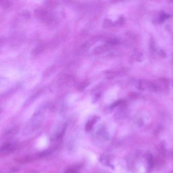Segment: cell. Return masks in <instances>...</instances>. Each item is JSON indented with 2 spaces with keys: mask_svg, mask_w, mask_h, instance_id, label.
<instances>
[{
  "mask_svg": "<svg viewBox=\"0 0 173 173\" xmlns=\"http://www.w3.org/2000/svg\"><path fill=\"white\" fill-rule=\"evenodd\" d=\"M35 16L37 19L41 20L43 23L49 27H55L57 24V19L53 12L45 9H37L34 12Z\"/></svg>",
  "mask_w": 173,
  "mask_h": 173,
  "instance_id": "6da1fadb",
  "label": "cell"
},
{
  "mask_svg": "<svg viewBox=\"0 0 173 173\" xmlns=\"http://www.w3.org/2000/svg\"><path fill=\"white\" fill-rule=\"evenodd\" d=\"M45 107H42L40 108V109H39L37 112H36L35 114L32 116V117L31 118V120L30 121L29 124H28V127L27 126L25 129H27L28 131L33 132L37 128H39V126H40L42 123L43 119V117H44V114H45Z\"/></svg>",
  "mask_w": 173,
  "mask_h": 173,
  "instance_id": "7a4b0ae2",
  "label": "cell"
},
{
  "mask_svg": "<svg viewBox=\"0 0 173 173\" xmlns=\"http://www.w3.org/2000/svg\"><path fill=\"white\" fill-rule=\"evenodd\" d=\"M49 151H44V152H41L39 154H37L29 155V156H25L18 158L15 160H16V162H18V163L27 164V163H30V162L37 160L42 157H44V156H47L48 154H49Z\"/></svg>",
  "mask_w": 173,
  "mask_h": 173,
  "instance_id": "3957f363",
  "label": "cell"
},
{
  "mask_svg": "<svg viewBox=\"0 0 173 173\" xmlns=\"http://www.w3.org/2000/svg\"><path fill=\"white\" fill-rule=\"evenodd\" d=\"M17 146L14 143H7L3 145L0 150V153L2 156H7L10 153H12L13 151L16 149Z\"/></svg>",
  "mask_w": 173,
  "mask_h": 173,
  "instance_id": "277c9868",
  "label": "cell"
},
{
  "mask_svg": "<svg viewBox=\"0 0 173 173\" xmlns=\"http://www.w3.org/2000/svg\"><path fill=\"white\" fill-rule=\"evenodd\" d=\"M49 49V46L48 43H44V44H40L37 45L36 48H34L31 52V56L32 57H37V56H39L43 52H44L45 50Z\"/></svg>",
  "mask_w": 173,
  "mask_h": 173,
  "instance_id": "5b68a950",
  "label": "cell"
},
{
  "mask_svg": "<svg viewBox=\"0 0 173 173\" xmlns=\"http://www.w3.org/2000/svg\"><path fill=\"white\" fill-rule=\"evenodd\" d=\"M111 45H112L110 44V43H107L106 44H103V45L97 46L93 50V53L95 54V55H100V54H102L103 53L106 52L108 50L110 49Z\"/></svg>",
  "mask_w": 173,
  "mask_h": 173,
  "instance_id": "8992f818",
  "label": "cell"
},
{
  "mask_svg": "<svg viewBox=\"0 0 173 173\" xmlns=\"http://www.w3.org/2000/svg\"><path fill=\"white\" fill-rule=\"evenodd\" d=\"M95 40H93V39H91V40H89V41H86V42H85L84 43H82L81 45H80L78 47V48L77 49V52L81 53H84L86 51H87V50L91 48V47L95 43Z\"/></svg>",
  "mask_w": 173,
  "mask_h": 173,
  "instance_id": "52a82bcc",
  "label": "cell"
},
{
  "mask_svg": "<svg viewBox=\"0 0 173 173\" xmlns=\"http://www.w3.org/2000/svg\"><path fill=\"white\" fill-rule=\"evenodd\" d=\"M74 81V78L71 75H64L60 78V83L61 85H68L73 83Z\"/></svg>",
  "mask_w": 173,
  "mask_h": 173,
  "instance_id": "ba28073f",
  "label": "cell"
},
{
  "mask_svg": "<svg viewBox=\"0 0 173 173\" xmlns=\"http://www.w3.org/2000/svg\"><path fill=\"white\" fill-rule=\"evenodd\" d=\"M31 16V14L27 10L23 11V12H20L19 15L16 16V20L19 22H23L28 20Z\"/></svg>",
  "mask_w": 173,
  "mask_h": 173,
  "instance_id": "9c48e42d",
  "label": "cell"
},
{
  "mask_svg": "<svg viewBox=\"0 0 173 173\" xmlns=\"http://www.w3.org/2000/svg\"><path fill=\"white\" fill-rule=\"evenodd\" d=\"M2 8L4 10H8L12 6V3L10 0H0Z\"/></svg>",
  "mask_w": 173,
  "mask_h": 173,
  "instance_id": "30bf717a",
  "label": "cell"
},
{
  "mask_svg": "<svg viewBox=\"0 0 173 173\" xmlns=\"http://www.w3.org/2000/svg\"><path fill=\"white\" fill-rule=\"evenodd\" d=\"M96 120H97V118H93V119H91V120H89L87 122V124H86V131H89L93 128V125H94V124L95 123Z\"/></svg>",
  "mask_w": 173,
  "mask_h": 173,
  "instance_id": "8fae6325",
  "label": "cell"
},
{
  "mask_svg": "<svg viewBox=\"0 0 173 173\" xmlns=\"http://www.w3.org/2000/svg\"><path fill=\"white\" fill-rule=\"evenodd\" d=\"M114 25V23H113V21H112L110 19H106L103 22V27L104 28H110L112 27H113Z\"/></svg>",
  "mask_w": 173,
  "mask_h": 173,
  "instance_id": "7c38bea8",
  "label": "cell"
},
{
  "mask_svg": "<svg viewBox=\"0 0 173 173\" xmlns=\"http://www.w3.org/2000/svg\"><path fill=\"white\" fill-rule=\"evenodd\" d=\"M76 172H77V171H76L75 169L70 168L69 170H68L66 173H76Z\"/></svg>",
  "mask_w": 173,
  "mask_h": 173,
  "instance_id": "4fadbf2b",
  "label": "cell"
},
{
  "mask_svg": "<svg viewBox=\"0 0 173 173\" xmlns=\"http://www.w3.org/2000/svg\"><path fill=\"white\" fill-rule=\"evenodd\" d=\"M124 0H110V2L112 3H118V2H123Z\"/></svg>",
  "mask_w": 173,
  "mask_h": 173,
  "instance_id": "5bb4252c",
  "label": "cell"
}]
</instances>
